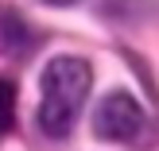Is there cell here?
I'll use <instances>...</instances> for the list:
<instances>
[{
    "label": "cell",
    "mask_w": 159,
    "mask_h": 151,
    "mask_svg": "<svg viewBox=\"0 0 159 151\" xmlns=\"http://www.w3.org/2000/svg\"><path fill=\"white\" fill-rule=\"evenodd\" d=\"M23 35H27V27H23L20 12L0 8V54H4V51H16V47L23 43Z\"/></svg>",
    "instance_id": "obj_3"
},
{
    "label": "cell",
    "mask_w": 159,
    "mask_h": 151,
    "mask_svg": "<svg viewBox=\"0 0 159 151\" xmlns=\"http://www.w3.org/2000/svg\"><path fill=\"white\" fill-rule=\"evenodd\" d=\"M140 128H144V109H140V101L132 93H120V89L109 93L97 105V113H93V132L101 140H113V144L136 140Z\"/></svg>",
    "instance_id": "obj_2"
},
{
    "label": "cell",
    "mask_w": 159,
    "mask_h": 151,
    "mask_svg": "<svg viewBox=\"0 0 159 151\" xmlns=\"http://www.w3.org/2000/svg\"><path fill=\"white\" fill-rule=\"evenodd\" d=\"M47 4H78V0H47Z\"/></svg>",
    "instance_id": "obj_5"
},
{
    "label": "cell",
    "mask_w": 159,
    "mask_h": 151,
    "mask_svg": "<svg viewBox=\"0 0 159 151\" xmlns=\"http://www.w3.org/2000/svg\"><path fill=\"white\" fill-rule=\"evenodd\" d=\"M93 85V70L85 58H74V54H62V58H51L43 70V101H39V128L47 136L62 140L74 132V120L82 113L85 97H89Z\"/></svg>",
    "instance_id": "obj_1"
},
{
    "label": "cell",
    "mask_w": 159,
    "mask_h": 151,
    "mask_svg": "<svg viewBox=\"0 0 159 151\" xmlns=\"http://www.w3.org/2000/svg\"><path fill=\"white\" fill-rule=\"evenodd\" d=\"M12 113H16V85L0 78V136L12 128Z\"/></svg>",
    "instance_id": "obj_4"
}]
</instances>
